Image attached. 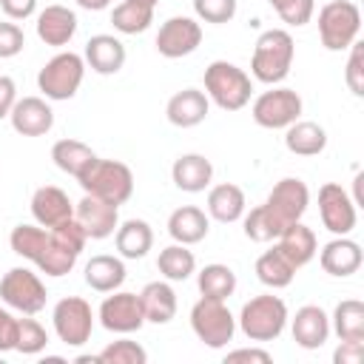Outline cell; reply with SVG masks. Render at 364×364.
<instances>
[{
    "label": "cell",
    "instance_id": "obj_8",
    "mask_svg": "<svg viewBox=\"0 0 364 364\" xmlns=\"http://www.w3.org/2000/svg\"><path fill=\"white\" fill-rule=\"evenodd\" d=\"M82 77H85V60L74 51H60L40 68L37 88L43 91L46 100L63 102V100H71L80 91Z\"/></svg>",
    "mask_w": 364,
    "mask_h": 364
},
{
    "label": "cell",
    "instance_id": "obj_17",
    "mask_svg": "<svg viewBox=\"0 0 364 364\" xmlns=\"http://www.w3.org/2000/svg\"><path fill=\"white\" fill-rule=\"evenodd\" d=\"M11 128L20 136H43L54 128V111L43 97H23L14 102L11 114Z\"/></svg>",
    "mask_w": 364,
    "mask_h": 364
},
{
    "label": "cell",
    "instance_id": "obj_19",
    "mask_svg": "<svg viewBox=\"0 0 364 364\" xmlns=\"http://www.w3.org/2000/svg\"><path fill=\"white\" fill-rule=\"evenodd\" d=\"M290 333H293V341L299 347L318 350L330 338V316L318 304H304L290 318Z\"/></svg>",
    "mask_w": 364,
    "mask_h": 364
},
{
    "label": "cell",
    "instance_id": "obj_4",
    "mask_svg": "<svg viewBox=\"0 0 364 364\" xmlns=\"http://www.w3.org/2000/svg\"><path fill=\"white\" fill-rule=\"evenodd\" d=\"M80 188L97 199H105L111 205H125L134 193V173L125 162L117 159H94L80 176H77Z\"/></svg>",
    "mask_w": 364,
    "mask_h": 364
},
{
    "label": "cell",
    "instance_id": "obj_18",
    "mask_svg": "<svg viewBox=\"0 0 364 364\" xmlns=\"http://www.w3.org/2000/svg\"><path fill=\"white\" fill-rule=\"evenodd\" d=\"M31 216L43 228H57L68 219H74V202L68 193L57 185H43L31 196Z\"/></svg>",
    "mask_w": 364,
    "mask_h": 364
},
{
    "label": "cell",
    "instance_id": "obj_23",
    "mask_svg": "<svg viewBox=\"0 0 364 364\" xmlns=\"http://www.w3.org/2000/svg\"><path fill=\"white\" fill-rule=\"evenodd\" d=\"M208 108H210V100L205 97V91H199V88H182V91H176L168 100L165 117L176 128H193V125L205 122Z\"/></svg>",
    "mask_w": 364,
    "mask_h": 364
},
{
    "label": "cell",
    "instance_id": "obj_33",
    "mask_svg": "<svg viewBox=\"0 0 364 364\" xmlns=\"http://www.w3.org/2000/svg\"><path fill=\"white\" fill-rule=\"evenodd\" d=\"M293 276H296V267L287 262V256L273 245L270 250H264L259 259H256V279L264 284V287H270V290H282V287H287L290 282H293Z\"/></svg>",
    "mask_w": 364,
    "mask_h": 364
},
{
    "label": "cell",
    "instance_id": "obj_47",
    "mask_svg": "<svg viewBox=\"0 0 364 364\" xmlns=\"http://www.w3.org/2000/svg\"><path fill=\"white\" fill-rule=\"evenodd\" d=\"M364 358V341H341L333 353L336 364H361Z\"/></svg>",
    "mask_w": 364,
    "mask_h": 364
},
{
    "label": "cell",
    "instance_id": "obj_13",
    "mask_svg": "<svg viewBox=\"0 0 364 364\" xmlns=\"http://www.w3.org/2000/svg\"><path fill=\"white\" fill-rule=\"evenodd\" d=\"M358 208L353 205L350 193L336 185V182H324L318 188V216H321V225L333 233V236H350L353 228H355V213Z\"/></svg>",
    "mask_w": 364,
    "mask_h": 364
},
{
    "label": "cell",
    "instance_id": "obj_43",
    "mask_svg": "<svg viewBox=\"0 0 364 364\" xmlns=\"http://www.w3.org/2000/svg\"><path fill=\"white\" fill-rule=\"evenodd\" d=\"M344 80H347V88H350L355 97H364V43H361V40H355V43L350 46Z\"/></svg>",
    "mask_w": 364,
    "mask_h": 364
},
{
    "label": "cell",
    "instance_id": "obj_7",
    "mask_svg": "<svg viewBox=\"0 0 364 364\" xmlns=\"http://www.w3.org/2000/svg\"><path fill=\"white\" fill-rule=\"evenodd\" d=\"M191 330L193 336L210 347V350H222L233 341L236 333V318L228 310V304L222 299H208L202 296L193 307H191Z\"/></svg>",
    "mask_w": 364,
    "mask_h": 364
},
{
    "label": "cell",
    "instance_id": "obj_48",
    "mask_svg": "<svg viewBox=\"0 0 364 364\" xmlns=\"http://www.w3.org/2000/svg\"><path fill=\"white\" fill-rule=\"evenodd\" d=\"M0 9L9 20H28L37 11V0H0Z\"/></svg>",
    "mask_w": 364,
    "mask_h": 364
},
{
    "label": "cell",
    "instance_id": "obj_35",
    "mask_svg": "<svg viewBox=\"0 0 364 364\" xmlns=\"http://www.w3.org/2000/svg\"><path fill=\"white\" fill-rule=\"evenodd\" d=\"M156 270L168 282H185V279H191L196 273V256H193V250H188V245L173 242V245H168V247L159 250Z\"/></svg>",
    "mask_w": 364,
    "mask_h": 364
},
{
    "label": "cell",
    "instance_id": "obj_22",
    "mask_svg": "<svg viewBox=\"0 0 364 364\" xmlns=\"http://www.w3.org/2000/svg\"><path fill=\"white\" fill-rule=\"evenodd\" d=\"M37 37L46 43V46H68L71 37L77 34V14L68 9V6H46L40 14H37Z\"/></svg>",
    "mask_w": 364,
    "mask_h": 364
},
{
    "label": "cell",
    "instance_id": "obj_6",
    "mask_svg": "<svg viewBox=\"0 0 364 364\" xmlns=\"http://www.w3.org/2000/svg\"><path fill=\"white\" fill-rule=\"evenodd\" d=\"M361 11L353 0H330L318 9V37L327 51H344L358 40Z\"/></svg>",
    "mask_w": 364,
    "mask_h": 364
},
{
    "label": "cell",
    "instance_id": "obj_42",
    "mask_svg": "<svg viewBox=\"0 0 364 364\" xmlns=\"http://www.w3.org/2000/svg\"><path fill=\"white\" fill-rule=\"evenodd\" d=\"M193 11L199 20L222 26L236 17V0H193Z\"/></svg>",
    "mask_w": 364,
    "mask_h": 364
},
{
    "label": "cell",
    "instance_id": "obj_26",
    "mask_svg": "<svg viewBox=\"0 0 364 364\" xmlns=\"http://www.w3.org/2000/svg\"><path fill=\"white\" fill-rule=\"evenodd\" d=\"M210 230V219L196 205H182L168 216V233L179 245H199Z\"/></svg>",
    "mask_w": 364,
    "mask_h": 364
},
{
    "label": "cell",
    "instance_id": "obj_15",
    "mask_svg": "<svg viewBox=\"0 0 364 364\" xmlns=\"http://www.w3.org/2000/svg\"><path fill=\"white\" fill-rule=\"evenodd\" d=\"M202 43V26L193 20V17H168L159 31H156V51L168 60H179V57H188L199 48Z\"/></svg>",
    "mask_w": 364,
    "mask_h": 364
},
{
    "label": "cell",
    "instance_id": "obj_51",
    "mask_svg": "<svg viewBox=\"0 0 364 364\" xmlns=\"http://www.w3.org/2000/svg\"><path fill=\"white\" fill-rule=\"evenodd\" d=\"M77 6L85 9V11H102V9L111 6V0H77Z\"/></svg>",
    "mask_w": 364,
    "mask_h": 364
},
{
    "label": "cell",
    "instance_id": "obj_24",
    "mask_svg": "<svg viewBox=\"0 0 364 364\" xmlns=\"http://www.w3.org/2000/svg\"><path fill=\"white\" fill-rule=\"evenodd\" d=\"M276 247L287 256V262H290L296 270L304 267V264H310L313 256L318 253V242H316L313 228H307V225H301V222L287 225V228L276 236Z\"/></svg>",
    "mask_w": 364,
    "mask_h": 364
},
{
    "label": "cell",
    "instance_id": "obj_40",
    "mask_svg": "<svg viewBox=\"0 0 364 364\" xmlns=\"http://www.w3.org/2000/svg\"><path fill=\"white\" fill-rule=\"evenodd\" d=\"M245 222V236L250 239V242H259V245H264V242H273L276 236H279V230H276V225L270 222V216L264 213V208L262 205H256V208H250L245 216H242Z\"/></svg>",
    "mask_w": 364,
    "mask_h": 364
},
{
    "label": "cell",
    "instance_id": "obj_25",
    "mask_svg": "<svg viewBox=\"0 0 364 364\" xmlns=\"http://www.w3.org/2000/svg\"><path fill=\"white\" fill-rule=\"evenodd\" d=\"M171 179L179 191L185 193H199L210 185L213 179V165L208 156L202 154H182L173 165H171Z\"/></svg>",
    "mask_w": 364,
    "mask_h": 364
},
{
    "label": "cell",
    "instance_id": "obj_37",
    "mask_svg": "<svg viewBox=\"0 0 364 364\" xmlns=\"http://www.w3.org/2000/svg\"><path fill=\"white\" fill-rule=\"evenodd\" d=\"M111 23H114V28L119 34H142L154 23V9L139 6V3H131V0H122L119 6H114Z\"/></svg>",
    "mask_w": 364,
    "mask_h": 364
},
{
    "label": "cell",
    "instance_id": "obj_52",
    "mask_svg": "<svg viewBox=\"0 0 364 364\" xmlns=\"http://www.w3.org/2000/svg\"><path fill=\"white\" fill-rule=\"evenodd\" d=\"M131 3H139V6H148V9H154L159 0H131Z\"/></svg>",
    "mask_w": 364,
    "mask_h": 364
},
{
    "label": "cell",
    "instance_id": "obj_9",
    "mask_svg": "<svg viewBox=\"0 0 364 364\" xmlns=\"http://www.w3.org/2000/svg\"><path fill=\"white\" fill-rule=\"evenodd\" d=\"M307 205H310V191H307V185H304L301 179H296V176L279 179V182L273 185V191L267 193V199L262 202L264 213L270 216V222L276 225L279 233H282L287 225L301 222Z\"/></svg>",
    "mask_w": 364,
    "mask_h": 364
},
{
    "label": "cell",
    "instance_id": "obj_20",
    "mask_svg": "<svg viewBox=\"0 0 364 364\" xmlns=\"http://www.w3.org/2000/svg\"><path fill=\"white\" fill-rule=\"evenodd\" d=\"M318 262H321L324 273H330L336 279H347V276L358 273V267L364 262V253H361V245L353 242L350 236H336L321 247Z\"/></svg>",
    "mask_w": 364,
    "mask_h": 364
},
{
    "label": "cell",
    "instance_id": "obj_49",
    "mask_svg": "<svg viewBox=\"0 0 364 364\" xmlns=\"http://www.w3.org/2000/svg\"><path fill=\"white\" fill-rule=\"evenodd\" d=\"M14 102H17V85L11 77L0 74V119H6L11 114Z\"/></svg>",
    "mask_w": 364,
    "mask_h": 364
},
{
    "label": "cell",
    "instance_id": "obj_36",
    "mask_svg": "<svg viewBox=\"0 0 364 364\" xmlns=\"http://www.w3.org/2000/svg\"><path fill=\"white\" fill-rule=\"evenodd\" d=\"M199 293L208 299H230L236 290V273L228 264H205L196 276Z\"/></svg>",
    "mask_w": 364,
    "mask_h": 364
},
{
    "label": "cell",
    "instance_id": "obj_39",
    "mask_svg": "<svg viewBox=\"0 0 364 364\" xmlns=\"http://www.w3.org/2000/svg\"><path fill=\"white\" fill-rule=\"evenodd\" d=\"M97 358H100V364H145L148 353L142 344H136L131 338H119V341H111Z\"/></svg>",
    "mask_w": 364,
    "mask_h": 364
},
{
    "label": "cell",
    "instance_id": "obj_2",
    "mask_svg": "<svg viewBox=\"0 0 364 364\" xmlns=\"http://www.w3.org/2000/svg\"><path fill=\"white\" fill-rule=\"evenodd\" d=\"M293 57H296V43H293L290 31L267 28L259 34V40L253 46L250 74H253V80H259L264 85H279L290 74Z\"/></svg>",
    "mask_w": 364,
    "mask_h": 364
},
{
    "label": "cell",
    "instance_id": "obj_27",
    "mask_svg": "<svg viewBox=\"0 0 364 364\" xmlns=\"http://www.w3.org/2000/svg\"><path fill=\"white\" fill-rule=\"evenodd\" d=\"M245 208H247L245 191L233 182H222L208 191V213H210V219H216L222 225L239 222L245 216Z\"/></svg>",
    "mask_w": 364,
    "mask_h": 364
},
{
    "label": "cell",
    "instance_id": "obj_14",
    "mask_svg": "<svg viewBox=\"0 0 364 364\" xmlns=\"http://www.w3.org/2000/svg\"><path fill=\"white\" fill-rule=\"evenodd\" d=\"M100 324L108 333H136L145 324V313H142V301L139 293H128V290H114V296H105L100 304Z\"/></svg>",
    "mask_w": 364,
    "mask_h": 364
},
{
    "label": "cell",
    "instance_id": "obj_28",
    "mask_svg": "<svg viewBox=\"0 0 364 364\" xmlns=\"http://www.w3.org/2000/svg\"><path fill=\"white\" fill-rule=\"evenodd\" d=\"M125 282V264H122V256H108V253H100V256H91L85 262V284L97 293H114L119 290Z\"/></svg>",
    "mask_w": 364,
    "mask_h": 364
},
{
    "label": "cell",
    "instance_id": "obj_34",
    "mask_svg": "<svg viewBox=\"0 0 364 364\" xmlns=\"http://www.w3.org/2000/svg\"><path fill=\"white\" fill-rule=\"evenodd\" d=\"M51 159H54V165L63 171V173H68V176H80L94 159H97V154L85 145V142H80V139H57L54 145H51Z\"/></svg>",
    "mask_w": 364,
    "mask_h": 364
},
{
    "label": "cell",
    "instance_id": "obj_3",
    "mask_svg": "<svg viewBox=\"0 0 364 364\" xmlns=\"http://www.w3.org/2000/svg\"><path fill=\"white\" fill-rule=\"evenodd\" d=\"M253 82L250 74L228 60H213L205 68V97L222 111H239L250 102Z\"/></svg>",
    "mask_w": 364,
    "mask_h": 364
},
{
    "label": "cell",
    "instance_id": "obj_16",
    "mask_svg": "<svg viewBox=\"0 0 364 364\" xmlns=\"http://www.w3.org/2000/svg\"><path fill=\"white\" fill-rule=\"evenodd\" d=\"M74 219L80 222V228L85 230L88 239H108V236H114V230L119 225V208L85 193L74 205Z\"/></svg>",
    "mask_w": 364,
    "mask_h": 364
},
{
    "label": "cell",
    "instance_id": "obj_46",
    "mask_svg": "<svg viewBox=\"0 0 364 364\" xmlns=\"http://www.w3.org/2000/svg\"><path fill=\"white\" fill-rule=\"evenodd\" d=\"M236 361H256V364H270L273 355L262 347H239V350H230L225 355V364H236Z\"/></svg>",
    "mask_w": 364,
    "mask_h": 364
},
{
    "label": "cell",
    "instance_id": "obj_41",
    "mask_svg": "<svg viewBox=\"0 0 364 364\" xmlns=\"http://www.w3.org/2000/svg\"><path fill=\"white\" fill-rule=\"evenodd\" d=\"M273 6V11L282 17V23L287 26H307L313 20L316 11V0H267Z\"/></svg>",
    "mask_w": 364,
    "mask_h": 364
},
{
    "label": "cell",
    "instance_id": "obj_10",
    "mask_svg": "<svg viewBox=\"0 0 364 364\" xmlns=\"http://www.w3.org/2000/svg\"><path fill=\"white\" fill-rule=\"evenodd\" d=\"M0 299L23 313V316H34L46 307V299H48V290L43 284V279L28 270V267H11L3 279H0Z\"/></svg>",
    "mask_w": 364,
    "mask_h": 364
},
{
    "label": "cell",
    "instance_id": "obj_45",
    "mask_svg": "<svg viewBox=\"0 0 364 364\" xmlns=\"http://www.w3.org/2000/svg\"><path fill=\"white\" fill-rule=\"evenodd\" d=\"M14 341H17V318L6 307H0V353L14 350Z\"/></svg>",
    "mask_w": 364,
    "mask_h": 364
},
{
    "label": "cell",
    "instance_id": "obj_11",
    "mask_svg": "<svg viewBox=\"0 0 364 364\" xmlns=\"http://www.w3.org/2000/svg\"><path fill=\"white\" fill-rule=\"evenodd\" d=\"M301 97L293 91V88H270V91H262L256 100H253V122L262 125V128H270V131H279V128H287L293 125L299 117H301Z\"/></svg>",
    "mask_w": 364,
    "mask_h": 364
},
{
    "label": "cell",
    "instance_id": "obj_29",
    "mask_svg": "<svg viewBox=\"0 0 364 364\" xmlns=\"http://www.w3.org/2000/svg\"><path fill=\"white\" fill-rule=\"evenodd\" d=\"M284 148L296 156H318L327 148V131L313 119H296L284 128Z\"/></svg>",
    "mask_w": 364,
    "mask_h": 364
},
{
    "label": "cell",
    "instance_id": "obj_1",
    "mask_svg": "<svg viewBox=\"0 0 364 364\" xmlns=\"http://www.w3.org/2000/svg\"><path fill=\"white\" fill-rule=\"evenodd\" d=\"M85 242H88V236L77 219H68L57 228L17 225L9 236V245L17 256L28 259L31 264H37L40 273L54 276V279L74 270Z\"/></svg>",
    "mask_w": 364,
    "mask_h": 364
},
{
    "label": "cell",
    "instance_id": "obj_30",
    "mask_svg": "<svg viewBox=\"0 0 364 364\" xmlns=\"http://www.w3.org/2000/svg\"><path fill=\"white\" fill-rule=\"evenodd\" d=\"M114 245L122 259H142L154 247V230L145 219H125L114 230Z\"/></svg>",
    "mask_w": 364,
    "mask_h": 364
},
{
    "label": "cell",
    "instance_id": "obj_12",
    "mask_svg": "<svg viewBox=\"0 0 364 364\" xmlns=\"http://www.w3.org/2000/svg\"><path fill=\"white\" fill-rule=\"evenodd\" d=\"M51 321H54V333L63 344L68 347H82L91 338L94 330V310L85 299L80 296H65L54 304L51 310Z\"/></svg>",
    "mask_w": 364,
    "mask_h": 364
},
{
    "label": "cell",
    "instance_id": "obj_38",
    "mask_svg": "<svg viewBox=\"0 0 364 364\" xmlns=\"http://www.w3.org/2000/svg\"><path fill=\"white\" fill-rule=\"evenodd\" d=\"M48 344V333L40 321L34 318H17V341H14V350L23 353V355H37L43 353Z\"/></svg>",
    "mask_w": 364,
    "mask_h": 364
},
{
    "label": "cell",
    "instance_id": "obj_44",
    "mask_svg": "<svg viewBox=\"0 0 364 364\" xmlns=\"http://www.w3.org/2000/svg\"><path fill=\"white\" fill-rule=\"evenodd\" d=\"M26 34L17 23H0V60H11L23 51Z\"/></svg>",
    "mask_w": 364,
    "mask_h": 364
},
{
    "label": "cell",
    "instance_id": "obj_32",
    "mask_svg": "<svg viewBox=\"0 0 364 364\" xmlns=\"http://www.w3.org/2000/svg\"><path fill=\"white\" fill-rule=\"evenodd\" d=\"M330 333L338 341H364V304L358 299H344L330 316Z\"/></svg>",
    "mask_w": 364,
    "mask_h": 364
},
{
    "label": "cell",
    "instance_id": "obj_21",
    "mask_svg": "<svg viewBox=\"0 0 364 364\" xmlns=\"http://www.w3.org/2000/svg\"><path fill=\"white\" fill-rule=\"evenodd\" d=\"M82 60H85V65H88L94 74L111 77V74H117V71L125 65V46H122V40L114 37V34H94V37L85 43Z\"/></svg>",
    "mask_w": 364,
    "mask_h": 364
},
{
    "label": "cell",
    "instance_id": "obj_50",
    "mask_svg": "<svg viewBox=\"0 0 364 364\" xmlns=\"http://www.w3.org/2000/svg\"><path fill=\"white\" fill-rule=\"evenodd\" d=\"M361 182H364V173L358 171V173H355V179H353V196H350L355 208H361V205H364V191H361Z\"/></svg>",
    "mask_w": 364,
    "mask_h": 364
},
{
    "label": "cell",
    "instance_id": "obj_31",
    "mask_svg": "<svg viewBox=\"0 0 364 364\" xmlns=\"http://www.w3.org/2000/svg\"><path fill=\"white\" fill-rule=\"evenodd\" d=\"M139 301H142L145 321H151V324H168L176 316V293H173L168 279L165 282H148L139 293Z\"/></svg>",
    "mask_w": 364,
    "mask_h": 364
},
{
    "label": "cell",
    "instance_id": "obj_5",
    "mask_svg": "<svg viewBox=\"0 0 364 364\" xmlns=\"http://www.w3.org/2000/svg\"><path fill=\"white\" fill-rule=\"evenodd\" d=\"M287 304L273 296V293H262L253 296L250 301L242 304L239 313V330L250 338V341H276L284 327H287Z\"/></svg>",
    "mask_w": 364,
    "mask_h": 364
}]
</instances>
